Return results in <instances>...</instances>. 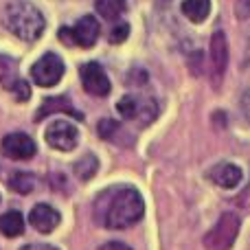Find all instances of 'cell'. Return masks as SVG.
Listing matches in <instances>:
<instances>
[{"label":"cell","instance_id":"6da1fadb","mask_svg":"<svg viewBox=\"0 0 250 250\" xmlns=\"http://www.w3.org/2000/svg\"><path fill=\"white\" fill-rule=\"evenodd\" d=\"M145 213V204L136 189L132 187H112L99 193L95 200V217L101 226L112 230L129 229L138 224Z\"/></svg>","mask_w":250,"mask_h":250},{"label":"cell","instance_id":"7a4b0ae2","mask_svg":"<svg viewBox=\"0 0 250 250\" xmlns=\"http://www.w3.org/2000/svg\"><path fill=\"white\" fill-rule=\"evenodd\" d=\"M2 24L11 31L16 38L24 40V42H33L46 29L44 16L35 4L26 2V0H9L2 7Z\"/></svg>","mask_w":250,"mask_h":250},{"label":"cell","instance_id":"3957f363","mask_svg":"<svg viewBox=\"0 0 250 250\" xmlns=\"http://www.w3.org/2000/svg\"><path fill=\"white\" fill-rule=\"evenodd\" d=\"M117 110L125 121H136L141 125H149L158 117L156 101L151 97H143V95H125L117 104Z\"/></svg>","mask_w":250,"mask_h":250},{"label":"cell","instance_id":"277c9868","mask_svg":"<svg viewBox=\"0 0 250 250\" xmlns=\"http://www.w3.org/2000/svg\"><path fill=\"white\" fill-rule=\"evenodd\" d=\"M239 235V217L235 213H224L217 224L204 235V246L208 250H229Z\"/></svg>","mask_w":250,"mask_h":250},{"label":"cell","instance_id":"5b68a950","mask_svg":"<svg viewBox=\"0 0 250 250\" xmlns=\"http://www.w3.org/2000/svg\"><path fill=\"white\" fill-rule=\"evenodd\" d=\"M97 38H99V22L92 16H83L75 26H64V29H60V40L66 46L77 44V46H82V48H90V46H95Z\"/></svg>","mask_w":250,"mask_h":250},{"label":"cell","instance_id":"8992f818","mask_svg":"<svg viewBox=\"0 0 250 250\" xmlns=\"http://www.w3.org/2000/svg\"><path fill=\"white\" fill-rule=\"evenodd\" d=\"M62 75H64V62H62V57L55 55V53H44V55L31 66V77L42 88L55 86L62 79Z\"/></svg>","mask_w":250,"mask_h":250},{"label":"cell","instance_id":"52a82bcc","mask_svg":"<svg viewBox=\"0 0 250 250\" xmlns=\"http://www.w3.org/2000/svg\"><path fill=\"white\" fill-rule=\"evenodd\" d=\"M44 138L51 147L60 151H70L79 143V129L68 121H53L44 132Z\"/></svg>","mask_w":250,"mask_h":250},{"label":"cell","instance_id":"ba28073f","mask_svg":"<svg viewBox=\"0 0 250 250\" xmlns=\"http://www.w3.org/2000/svg\"><path fill=\"white\" fill-rule=\"evenodd\" d=\"M0 151H2L4 158H11V160H29L35 156L38 147H35V141L31 136L22 132H11L2 138L0 143Z\"/></svg>","mask_w":250,"mask_h":250},{"label":"cell","instance_id":"9c48e42d","mask_svg":"<svg viewBox=\"0 0 250 250\" xmlns=\"http://www.w3.org/2000/svg\"><path fill=\"white\" fill-rule=\"evenodd\" d=\"M79 77H82V83H83V88H86V92H90V95H95V97L110 95L112 83H110V77L105 75V70L101 68V64H97V62L83 64L82 70H79Z\"/></svg>","mask_w":250,"mask_h":250},{"label":"cell","instance_id":"30bf717a","mask_svg":"<svg viewBox=\"0 0 250 250\" xmlns=\"http://www.w3.org/2000/svg\"><path fill=\"white\" fill-rule=\"evenodd\" d=\"M242 169L233 163H220L208 171V180L213 185L222 187V189H235V187L242 182Z\"/></svg>","mask_w":250,"mask_h":250},{"label":"cell","instance_id":"8fae6325","mask_svg":"<svg viewBox=\"0 0 250 250\" xmlns=\"http://www.w3.org/2000/svg\"><path fill=\"white\" fill-rule=\"evenodd\" d=\"M29 222L40 233H51L60 224V213L53 207H48V204H35L29 213Z\"/></svg>","mask_w":250,"mask_h":250},{"label":"cell","instance_id":"7c38bea8","mask_svg":"<svg viewBox=\"0 0 250 250\" xmlns=\"http://www.w3.org/2000/svg\"><path fill=\"white\" fill-rule=\"evenodd\" d=\"M211 64L215 79H222L226 66H229V44H226L224 31H217L211 38Z\"/></svg>","mask_w":250,"mask_h":250},{"label":"cell","instance_id":"4fadbf2b","mask_svg":"<svg viewBox=\"0 0 250 250\" xmlns=\"http://www.w3.org/2000/svg\"><path fill=\"white\" fill-rule=\"evenodd\" d=\"M53 112H66V114H73V117L82 119V114L73 108V104H70L66 97H55V99H46V101H44L42 108L35 112V121H42V119H46L48 114H53Z\"/></svg>","mask_w":250,"mask_h":250},{"label":"cell","instance_id":"5bb4252c","mask_svg":"<svg viewBox=\"0 0 250 250\" xmlns=\"http://www.w3.org/2000/svg\"><path fill=\"white\" fill-rule=\"evenodd\" d=\"M24 230V217L20 211H7L0 217V233L4 237H18Z\"/></svg>","mask_w":250,"mask_h":250},{"label":"cell","instance_id":"9a60e30c","mask_svg":"<svg viewBox=\"0 0 250 250\" xmlns=\"http://www.w3.org/2000/svg\"><path fill=\"white\" fill-rule=\"evenodd\" d=\"M211 11V0H182V13L191 22H204Z\"/></svg>","mask_w":250,"mask_h":250},{"label":"cell","instance_id":"2e32d148","mask_svg":"<svg viewBox=\"0 0 250 250\" xmlns=\"http://www.w3.org/2000/svg\"><path fill=\"white\" fill-rule=\"evenodd\" d=\"M127 11V0H97V13L105 20H117Z\"/></svg>","mask_w":250,"mask_h":250},{"label":"cell","instance_id":"e0dca14e","mask_svg":"<svg viewBox=\"0 0 250 250\" xmlns=\"http://www.w3.org/2000/svg\"><path fill=\"white\" fill-rule=\"evenodd\" d=\"M35 185H38V180H35L33 173H26V171H16L11 173V178H9V189L16 191V193H31V191L35 189Z\"/></svg>","mask_w":250,"mask_h":250},{"label":"cell","instance_id":"ac0fdd59","mask_svg":"<svg viewBox=\"0 0 250 250\" xmlns=\"http://www.w3.org/2000/svg\"><path fill=\"white\" fill-rule=\"evenodd\" d=\"M75 173H77L82 180H88V178H92L97 173V169H99V163H97V158L92 154H86L82 156V158L75 163Z\"/></svg>","mask_w":250,"mask_h":250},{"label":"cell","instance_id":"d6986e66","mask_svg":"<svg viewBox=\"0 0 250 250\" xmlns=\"http://www.w3.org/2000/svg\"><path fill=\"white\" fill-rule=\"evenodd\" d=\"M9 90L16 95V99L18 101H29V97H31V90H29V86H26V82H22L20 77H16L11 83H9Z\"/></svg>","mask_w":250,"mask_h":250},{"label":"cell","instance_id":"ffe728a7","mask_svg":"<svg viewBox=\"0 0 250 250\" xmlns=\"http://www.w3.org/2000/svg\"><path fill=\"white\" fill-rule=\"evenodd\" d=\"M129 35V24L127 22H117L114 24V29L110 31V42L112 44H121L125 42V38Z\"/></svg>","mask_w":250,"mask_h":250},{"label":"cell","instance_id":"44dd1931","mask_svg":"<svg viewBox=\"0 0 250 250\" xmlns=\"http://www.w3.org/2000/svg\"><path fill=\"white\" fill-rule=\"evenodd\" d=\"M13 68H16L13 60L0 55V82H4L7 86H9V77H13Z\"/></svg>","mask_w":250,"mask_h":250},{"label":"cell","instance_id":"7402d4cb","mask_svg":"<svg viewBox=\"0 0 250 250\" xmlns=\"http://www.w3.org/2000/svg\"><path fill=\"white\" fill-rule=\"evenodd\" d=\"M117 129H119V123L112 121V119H104V121H99V136L101 138H112Z\"/></svg>","mask_w":250,"mask_h":250},{"label":"cell","instance_id":"603a6c76","mask_svg":"<svg viewBox=\"0 0 250 250\" xmlns=\"http://www.w3.org/2000/svg\"><path fill=\"white\" fill-rule=\"evenodd\" d=\"M242 112H244V117H246V121L250 123V90L242 97Z\"/></svg>","mask_w":250,"mask_h":250},{"label":"cell","instance_id":"cb8c5ba5","mask_svg":"<svg viewBox=\"0 0 250 250\" xmlns=\"http://www.w3.org/2000/svg\"><path fill=\"white\" fill-rule=\"evenodd\" d=\"M99 250H132V248L125 246V244H121V242H108V244H104Z\"/></svg>","mask_w":250,"mask_h":250},{"label":"cell","instance_id":"d4e9b609","mask_svg":"<svg viewBox=\"0 0 250 250\" xmlns=\"http://www.w3.org/2000/svg\"><path fill=\"white\" fill-rule=\"evenodd\" d=\"M22 250H60V248L51 246V244H29V246H24Z\"/></svg>","mask_w":250,"mask_h":250}]
</instances>
